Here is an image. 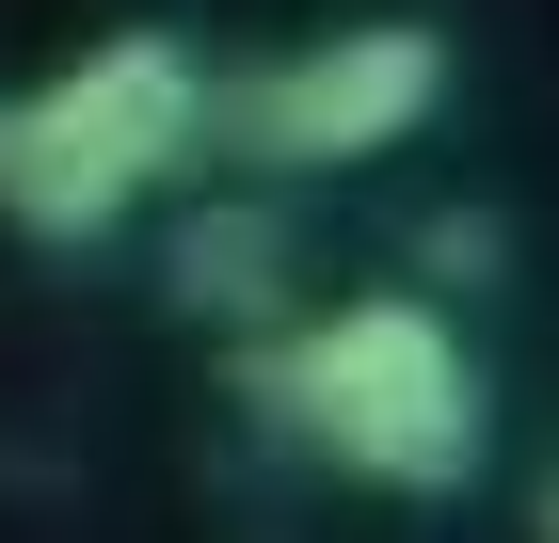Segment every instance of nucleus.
<instances>
[{"label": "nucleus", "instance_id": "nucleus-5", "mask_svg": "<svg viewBox=\"0 0 559 543\" xmlns=\"http://www.w3.org/2000/svg\"><path fill=\"white\" fill-rule=\"evenodd\" d=\"M416 256H431V272H448V288H479V272H496V209H448V224H431Z\"/></svg>", "mask_w": 559, "mask_h": 543}, {"label": "nucleus", "instance_id": "nucleus-2", "mask_svg": "<svg viewBox=\"0 0 559 543\" xmlns=\"http://www.w3.org/2000/svg\"><path fill=\"white\" fill-rule=\"evenodd\" d=\"M192 144H209V64L176 33H96L81 64H48L33 96H0V224L48 240V256H81L160 176H192Z\"/></svg>", "mask_w": 559, "mask_h": 543}, {"label": "nucleus", "instance_id": "nucleus-4", "mask_svg": "<svg viewBox=\"0 0 559 543\" xmlns=\"http://www.w3.org/2000/svg\"><path fill=\"white\" fill-rule=\"evenodd\" d=\"M288 209L272 192H209V209H176V240H160V288H176V320H209V335H272L288 320Z\"/></svg>", "mask_w": 559, "mask_h": 543}, {"label": "nucleus", "instance_id": "nucleus-3", "mask_svg": "<svg viewBox=\"0 0 559 543\" xmlns=\"http://www.w3.org/2000/svg\"><path fill=\"white\" fill-rule=\"evenodd\" d=\"M431 113H448V33L431 16H352V33L288 48L257 81H224L209 144H240L257 176H352V161H384V144H416Z\"/></svg>", "mask_w": 559, "mask_h": 543}, {"label": "nucleus", "instance_id": "nucleus-6", "mask_svg": "<svg viewBox=\"0 0 559 543\" xmlns=\"http://www.w3.org/2000/svg\"><path fill=\"white\" fill-rule=\"evenodd\" d=\"M544 543H559V463H544Z\"/></svg>", "mask_w": 559, "mask_h": 543}, {"label": "nucleus", "instance_id": "nucleus-1", "mask_svg": "<svg viewBox=\"0 0 559 543\" xmlns=\"http://www.w3.org/2000/svg\"><path fill=\"white\" fill-rule=\"evenodd\" d=\"M240 400H257L288 448L352 463V480H384V496H464L479 463H496V383L416 288L384 304H336V320H272L240 335Z\"/></svg>", "mask_w": 559, "mask_h": 543}]
</instances>
